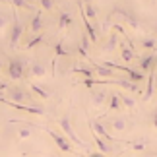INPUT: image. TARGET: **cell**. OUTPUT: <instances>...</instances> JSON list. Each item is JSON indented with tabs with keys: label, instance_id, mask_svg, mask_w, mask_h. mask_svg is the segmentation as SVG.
Wrapping results in <instances>:
<instances>
[{
	"label": "cell",
	"instance_id": "4fadbf2b",
	"mask_svg": "<svg viewBox=\"0 0 157 157\" xmlns=\"http://www.w3.org/2000/svg\"><path fill=\"white\" fill-rule=\"evenodd\" d=\"M93 72H95L97 76H101L103 80H117V74H114V70L107 68L105 64H101V66H95V68H93Z\"/></svg>",
	"mask_w": 157,
	"mask_h": 157
},
{
	"label": "cell",
	"instance_id": "484cf974",
	"mask_svg": "<svg viewBox=\"0 0 157 157\" xmlns=\"http://www.w3.org/2000/svg\"><path fill=\"white\" fill-rule=\"evenodd\" d=\"M153 95V70L149 72V78H147V89H146V101L151 99Z\"/></svg>",
	"mask_w": 157,
	"mask_h": 157
},
{
	"label": "cell",
	"instance_id": "d6a6232c",
	"mask_svg": "<svg viewBox=\"0 0 157 157\" xmlns=\"http://www.w3.org/2000/svg\"><path fill=\"white\" fill-rule=\"evenodd\" d=\"M87 157H107V155H103V153H101V151H99V153H89Z\"/></svg>",
	"mask_w": 157,
	"mask_h": 157
},
{
	"label": "cell",
	"instance_id": "8992f818",
	"mask_svg": "<svg viewBox=\"0 0 157 157\" xmlns=\"http://www.w3.org/2000/svg\"><path fill=\"white\" fill-rule=\"evenodd\" d=\"M47 134H49L52 140H54V144L58 146L60 151H64V153H74V146L70 144L68 138H64L62 134H58V132H54V130H49V128H47Z\"/></svg>",
	"mask_w": 157,
	"mask_h": 157
},
{
	"label": "cell",
	"instance_id": "30bf717a",
	"mask_svg": "<svg viewBox=\"0 0 157 157\" xmlns=\"http://www.w3.org/2000/svg\"><path fill=\"white\" fill-rule=\"evenodd\" d=\"M43 27H45L43 16H41V12H37V14H35V16L31 17V21H29V33L39 35L41 31H43Z\"/></svg>",
	"mask_w": 157,
	"mask_h": 157
},
{
	"label": "cell",
	"instance_id": "d4e9b609",
	"mask_svg": "<svg viewBox=\"0 0 157 157\" xmlns=\"http://www.w3.org/2000/svg\"><path fill=\"white\" fill-rule=\"evenodd\" d=\"M120 103H122L124 109H134L136 107V101L132 99L130 95H122V93H120Z\"/></svg>",
	"mask_w": 157,
	"mask_h": 157
},
{
	"label": "cell",
	"instance_id": "9c48e42d",
	"mask_svg": "<svg viewBox=\"0 0 157 157\" xmlns=\"http://www.w3.org/2000/svg\"><path fill=\"white\" fill-rule=\"evenodd\" d=\"M89 126H91L93 134H97L99 138H103V140H107L109 144L113 142V136L109 134V132H107V128H105V126H103V124L99 122V120H91V122H89Z\"/></svg>",
	"mask_w": 157,
	"mask_h": 157
},
{
	"label": "cell",
	"instance_id": "277c9868",
	"mask_svg": "<svg viewBox=\"0 0 157 157\" xmlns=\"http://www.w3.org/2000/svg\"><path fill=\"white\" fill-rule=\"evenodd\" d=\"M23 23L21 20L14 14V21H12V27H10V33H8V45H10V49H16L17 43H20V39H21V35H23Z\"/></svg>",
	"mask_w": 157,
	"mask_h": 157
},
{
	"label": "cell",
	"instance_id": "52a82bcc",
	"mask_svg": "<svg viewBox=\"0 0 157 157\" xmlns=\"http://www.w3.org/2000/svg\"><path fill=\"white\" fill-rule=\"evenodd\" d=\"M155 60H157V56L153 52H147L144 58H140V64H138V68H140V72L142 74H149L151 70H155Z\"/></svg>",
	"mask_w": 157,
	"mask_h": 157
},
{
	"label": "cell",
	"instance_id": "6da1fadb",
	"mask_svg": "<svg viewBox=\"0 0 157 157\" xmlns=\"http://www.w3.org/2000/svg\"><path fill=\"white\" fill-rule=\"evenodd\" d=\"M6 95H8V101H12V103H20V105H25L27 101H33V93L27 91L25 87L21 86H10L6 87Z\"/></svg>",
	"mask_w": 157,
	"mask_h": 157
},
{
	"label": "cell",
	"instance_id": "e575fe53",
	"mask_svg": "<svg viewBox=\"0 0 157 157\" xmlns=\"http://www.w3.org/2000/svg\"><path fill=\"white\" fill-rule=\"evenodd\" d=\"M0 70H2V58H0Z\"/></svg>",
	"mask_w": 157,
	"mask_h": 157
},
{
	"label": "cell",
	"instance_id": "7c38bea8",
	"mask_svg": "<svg viewBox=\"0 0 157 157\" xmlns=\"http://www.w3.org/2000/svg\"><path fill=\"white\" fill-rule=\"evenodd\" d=\"M109 111H122V103H120V93H117V91H111L109 93Z\"/></svg>",
	"mask_w": 157,
	"mask_h": 157
},
{
	"label": "cell",
	"instance_id": "83f0119b",
	"mask_svg": "<svg viewBox=\"0 0 157 157\" xmlns=\"http://www.w3.org/2000/svg\"><path fill=\"white\" fill-rule=\"evenodd\" d=\"M39 4H41L43 10L51 12V10H54V6H56V0H39Z\"/></svg>",
	"mask_w": 157,
	"mask_h": 157
},
{
	"label": "cell",
	"instance_id": "8d00e7d4",
	"mask_svg": "<svg viewBox=\"0 0 157 157\" xmlns=\"http://www.w3.org/2000/svg\"><path fill=\"white\" fill-rule=\"evenodd\" d=\"M56 2H58V0H56Z\"/></svg>",
	"mask_w": 157,
	"mask_h": 157
},
{
	"label": "cell",
	"instance_id": "4316f807",
	"mask_svg": "<svg viewBox=\"0 0 157 157\" xmlns=\"http://www.w3.org/2000/svg\"><path fill=\"white\" fill-rule=\"evenodd\" d=\"M16 8H21V10H33V6L29 4V0H10Z\"/></svg>",
	"mask_w": 157,
	"mask_h": 157
},
{
	"label": "cell",
	"instance_id": "9a60e30c",
	"mask_svg": "<svg viewBox=\"0 0 157 157\" xmlns=\"http://www.w3.org/2000/svg\"><path fill=\"white\" fill-rule=\"evenodd\" d=\"M82 20H83V27H86V35L89 37V41H91V43H97V31H95V27L91 25V21L83 14H82Z\"/></svg>",
	"mask_w": 157,
	"mask_h": 157
},
{
	"label": "cell",
	"instance_id": "7a4b0ae2",
	"mask_svg": "<svg viewBox=\"0 0 157 157\" xmlns=\"http://www.w3.org/2000/svg\"><path fill=\"white\" fill-rule=\"evenodd\" d=\"M6 74H8L10 80H23L27 74L25 62L21 58H10L8 64H6Z\"/></svg>",
	"mask_w": 157,
	"mask_h": 157
},
{
	"label": "cell",
	"instance_id": "2e32d148",
	"mask_svg": "<svg viewBox=\"0 0 157 157\" xmlns=\"http://www.w3.org/2000/svg\"><path fill=\"white\" fill-rule=\"evenodd\" d=\"M111 128H114L117 132H124V130H128V120L124 117H114L111 118Z\"/></svg>",
	"mask_w": 157,
	"mask_h": 157
},
{
	"label": "cell",
	"instance_id": "8fae6325",
	"mask_svg": "<svg viewBox=\"0 0 157 157\" xmlns=\"http://www.w3.org/2000/svg\"><path fill=\"white\" fill-rule=\"evenodd\" d=\"M107 99H109V93L105 91V89H93V91H91V103H93L95 107L105 105Z\"/></svg>",
	"mask_w": 157,
	"mask_h": 157
},
{
	"label": "cell",
	"instance_id": "5bb4252c",
	"mask_svg": "<svg viewBox=\"0 0 157 157\" xmlns=\"http://www.w3.org/2000/svg\"><path fill=\"white\" fill-rule=\"evenodd\" d=\"M29 91H31L33 95H37V97H41V99H49L51 97V91L49 89H45L43 86H39V83H29Z\"/></svg>",
	"mask_w": 157,
	"mask_h": 157
},
{
	"label": "cell",
	"instance_id": "ffe728a7",
	"mask_svg": "<svg viewBox=\"0 0 157 157\" xmlns=\"http://www.w3.org/2000/svg\"><path fill=\"white\" fill-rule=\"evenodd\" d=\"M68 25H72V16L68 12H60L58 14V29H66Z\"/></svg>",
	"mask_w": 157,
	"mask_h": 157
},
{
	"label": "cell",
	"instance_id": "4dcf8cb0",
	"mask_svg": "<svg viewBox=\"0 0 157 157\" xmlns=\"http://www.w3.org/2000/svg\"><path fill=\"white\" fill-rule=\"evenodd\" d=\"M17 134H20V138H29V136H31V130H29V128H20Z\"/></svg>",
	"mask_w": 157,
	"mask_h": 157
},
{
	"label": "cell",
	"instance_id": "ba28073f",
	"mask_svg": "<svg viewBox=\"0 0 157 157\" xmlns=\"http://www.w3.org/2000/svg\"><path fill=\"white\" fill-rule=\"evenodd\" d=\"M45 74H47L45 64L41 62V60H35V62H31V66H29V70H27L25 78H43Z\"/></svg>",
	"mask_w": 157,
	"mask_h": 157
},
{
	"label": "cell",
	"instance_id": "7402d4cb",
	"mask_svg": "<svg viewBox=\"0 0 157 157\" xmlns=\"http://www.w3.org/2000/svg\"><path fill=\"white\" fill-rule=\"evenodd\" d=\"M10 23H12V16H10L6 10H0V29L8 27Z\"/></svg>",
	"mask_w": 157,
	"mask_h": 157
},
{
	"label": "cell",
	"instance_id": "e0dca14e",
	"mask_svg": "<svg viewBox=\"0 0 157 157\" xmlns=\"http://www.w3.org/2000/svg\"><path fill=\"white\" fill-rule=\"evenodd\" d=\"M117 47H118V35H117V31H113L111 35H109V39L105 41L103 51H105V52H113Z\"/></svg>",
	"mask_w": 157,
	"mask_h": 157
},
{
	"label": "cell",
	"instance_id": "f546056e",
	"mask_svg": "<svg viewBox=\"0 0 157 157\" xmlns=\"http://www.w3.org/2000/svg\"><path fill=\"white\" fill-rule=\"evenodd\" d=\"M74 72H76V74H83L86 78H91V76L95 74L91 68H74Z\"/></svg>",
	"mask_w": 157,
	"mask_h": 157
},
{
	"label": "cell",
	"instance_id": "3957f363",
	"mask_svg": "<svg viewBox=\"0 0 157 157\" xmlns=\"http://www.w3.org/2000/svg\"><path fill=\"white\" fill-rule=\"evenodd\" d=\"M111 17H117V20L128 23V25L134 27V29L140 27V21H138L136 14H134V12H130L128 8H124V6H114L113 12H111Z\"/></svg>",
	"mask_w": 157,
	"mask_h": 157
},
{
	"label": "cell",
	"instance_id": "5b68a950",
	"mask_svg": "<svg viewBox=\"0 0 157 157\" xmlns=\"http://www.w3.org/2000/svg\"><path fill=\"white\" fill-rule=\"evenodd\" d=\"M58 126L62 128L64 134L68 136V140H70V142H74L76 146H80V147H86V144L80 140V136H78L76 132H74V128H72V122H70V117H68V114H64V117L58 120Z\"/></svg>",
	"mask_w": 157,
	"mask_h": 157
},
{
	"label": "cell",
	"instance_id": "836d02e7",
	"mask_svg": "<svg viewBox=\"0 0 157 157\" xmlns=\"http://www.w3.org/2000/svg\"><path fill=\"white\" fill-rule=\"evenodd\" d=\"M146 157H157V153H147Z\"/></svg>",
	"mask_w": 157,
	"mask_h": 157
},
{
	"label": "cell",
	"instance_id": "603a6c76",
	"mask_svg": "<svg viewBox=\"0 0 157 157\" xmlns=\"http://www.w3.org/2000/svg\"><path fill=\"white\" fill-rule=\"evenodd\" d=\"M147 146V140L146 138H140V140H136V142H130V147L134 149V151H144Z\"/></svg>",
	"mask_w": 157,
	"mask_h": 157
},
{
	"label": "cell",
	"instance_id": "ac0fdd59",
	"mask_svg": "<svg viewBox=\"0 0 157 157\" xmlns=\"http://www.w3.org/2000/svg\"><path fill=\"white\" fill-rule=\"evenodd\" d=\"M93 140H95V144H97V147H99V151L103 153V155H107V153H111V151H113V147L109 146V142L103 140V138H99L97 134H93Z\"/></svg>",
	"mask_w": 157,
	"mask_h": 157
},
{
	"label": "cell",
	"instance_id": "44dd1931",
	"mask_svg": "<svg viewBox=\"0 0 157 157\" xmlns=\"http://www.w3.org/2000/svg\"><path fill=\"white\" fill-rule=\"evenodd\" d=\"M140 45H142L146 51L153 52V51H155V47H157V41H155L153 37H146V39H142V41H140Z\"/></svg>",
	"mask_w": 157,
	"mask_h": 157
},
{
	"label": "cell",
	"instance_id": "cb8c5ba5",
	"mask_svg": "<svg viewBox=\"0 0 157 157\" xmlns=\"http://www.w3.org/2000/svg\"><path fill=\"white\" fill-rule=\"evenodd\" d=\"M41 43H43V35H41V33H39V35H33V39L25 43V49H27V51H31V49H35V47L41 45Z\"/></svg>",
	"mask_w": 157,
	"mask_h": 157
},
{
	"label": "cell",
	"instance_id": "1f68e13d",
	"mask_svg": "<svg viewBox=\"0 0 157 157\" xmlns=\"http://www.w3.org/2000/svg\"><path fill=\"white\" fill-rule=\"evenodd\" d=\"M151 122H153V126H155V128H157V111L153 113V117H151Z\"/></svg>",
	"mask_w": 157,
	"mask_h": 157
},
{
	"label": "cell",
	"instance_id": "d6986e66",
	"mask_svg": "<svg viewBox=\"0 0 157 157\" xmlns=\"http://www.w3.org/2000/svg\"><path fill=\"white\" fill-rule=\"evenodd\" d=\"M120 56H122L124 62H132L136 54H134V49H132V47H128V45H120Z\"/></svg>",
	"mask_w": 157,
	"mask_h": 157
},
{
	"label": "cell",
	"instance_id": "f1b7e54d",
	"mask_svg": "<svg viewBox=\"0 0 157 157\" xmlns=\"http://www.w3.org/2000/svg\"><path fill=\"white\" fill-rule=\"evenodd\" d=\"M54 52H56V56H68V51H64L62 41H58V43L54 45Z\"/></svg>",
	"mask_w": 157,
	"mask_h": 157
},
{
	"label": "cell",
	"instance_id": "d590c367",
	"mask_svg": "<svg viewBox=\"0 0 157 157\" xmlns=\"http://www.w3.org/2000/svg\"><path fill=\"white\" fill-rule=\"evenodd\" d=\"M155 70H157V60H155Z\"/></svg>",
	"mask_w": 157,
	"mask_h": 157
}]
</instances>
